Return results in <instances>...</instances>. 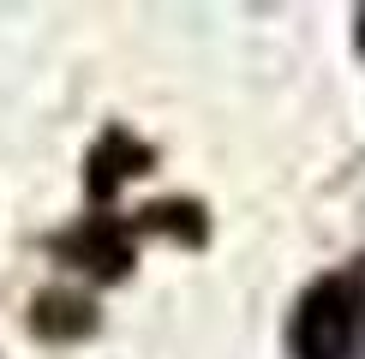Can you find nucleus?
Masks as SVG:
<instances>
[{"mask_svg":"<svg viewBox=\"0 0 365 359\" xmlns=\"http://www.w3.org/2000/svg\"><path fill=\"white\" fill-rule=\"evenodd\" d=\"M287 359H365V264H336L299 288Z\"/></svg>","mask_w":365,"mask_h":359,"instance_id":"obj_1","label":"nucleus"},{"mask_svg":"<svg viewBox=\"0 0 365 359\" xmlns=\"http://www.w3.org/2000/svg\"><path fill=\"white\" fill-rule=\"evenodd\" d=\"M42 251H48L54 264L78 269L90 281H126L132 264H138V228H132V216H108V209H90L78 216L72 228H60L42 239Z\"/></svg>","mask_w":365,"mask_h":359,"instance_id":"obj_2","label":"nucleus"},{"mask_svg":"<svg viewBox=\"0 0 365 359\" xmlns=\"http://www.w3.org/2000/svg\"><path fill=\"white\" fill-rule=\"evenodd\" d=\"M150 168H156V144H144L132 126L114 120V126H102L96 144L84 150V198L102 209V204H114L132 180H144Z\"/></svg>","mask_w":365,"mask_h":359,"instance_id":"obj_3","label":"nucleus"},{"mask_svg":"<svg viewBox=\"0 0 365 359\" xmlns=\"http://www.w3.org/2000/svg\"><path fill=\"white\" fill-rule=\"evenodd\" d=\"M102 329L96 299L78 288H42L30 299V335L48 341V348H72V341H90Z\"/></svg>","mask_w":365,"mask_h":359,"instance_id":"obj_4","label":"nucleus"},{"mask_svg":"<svg viewBox=\"0 0 365 359\" xmlns=\"http://www.w3.org/2000/svg\"><path fill=\"white\" fill-rule=\"evenodd\" d=\"M132 228L162 234V239H174V246H186V251H204L210 246V209L197 198H156V204L132 209Z\"/></svg>","mask_w":365,"mask_h":359,"instance_id":"obj_5","label":"nucleus"},{"mask_svg":"<svg viewBox=\"0 0 365 359\" xmlns=\"http://www.w3.org/2000/svg\"><path fill=\"white\" fill-rule=\"evenodd\" d=\"M354 48H359V54H365V6H359V12H354Z\"/></svg>","mask_w":365,"mask_h":359,"instance_id":"obj_6","label":"nucleus"}]
</instances>
